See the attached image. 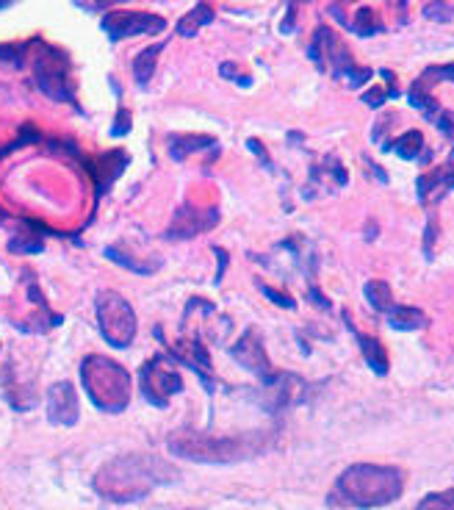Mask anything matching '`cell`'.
Here are the masks:
<instances>
[{
	"label": "cell",
	"instance_id": "1",
	"mask_svg": "<svg viewBox=\"0 0 454 510\" xmlns=\"http://www.w3.org/2000/svg\"><path fill=\"white\" fill-rule=\"evenodd\" d=\"M177 480V469L152 455H122L108 460L92 480L95 491L117 504L144 499L155 485H169Z\"/></svg>",
	"mask_w": 454,
	"mask_h": 510
},
{
	"label": "cell",
	"instance_id": "2",
	"mask_svg": "<svg viewBox=\"0 0 454 510\" xmlns=\"http://www.w3.org/2000/svg\"><path fill=\"white\" fill-rule=\"evenodd\" d=\"M266 449L264 433L250 435H230V438H213L199 435L191 430H180L169 438V452L194 463H239L247 458H255Z\"/></svg>",
	"mask_w": 454,
	"mask_h": 510
},
{
	"label": "cell",
	"instance_id": "3",
	"mask_svg": "<svg viewBox=\"0 0 454 510\" xmlns=\"http://www.w3.org/2000/svg\"><path fill=\"white\" fill-rule=\"evenodd\" d=\"M404 477L393 466H374V463H357L349 466L338 482L335 493L355 507H382L402 496Z\"/></svg>",
	"mask_w": 454,
	"mask_h": 510
},
{
	"label": "cell",
	"instance_id": "4",
	"mask_svg": "<svg viewBox=\"0 0 454 510\" xmlns=\"http://www.w3.org/2000/svg\"><path fill=\"white\" fill-rule=\"evenodd\" d=\"M81 377H83L86 394H89L95 408H100L106 413H119V411L128 408V402H130V375L119 364H114L103 355H92V358L83 361Z\"/></svg>",
	"mask_w": 454,
	"mask_h": 510
},
{
	"label": "cell",
	"instance_id": "5",
	"mask_svg": "<svg viewBox=\"0 0 454 510\" xmlns=\"http://www.w3.org/2000/svg\"><path fill=\"white\" fill-rule=\"evenodd\" d=\"M95 311L106 342L119 350L130 347V342L136 338V313L130 302L117 291H100L95 300Z\"/></svg>",
	"mask_w": 454,
	"mask_h": 510
},
{
	"label": "cell",
	"instance_id": "6",
	"mask_svg": "<svg viewBox=\"0 0 454 510\" xmlns=\"http://www.w3.org/2000/svg\"><path fill=\"white\" fill-rule=\"evenodd\" d=\"M67 70H70V59L56 50V48H48L42 45V53L37 56V64H34V75H37V84L39 89L50 97V100H70V84H67Z\"/></svg>",
	"mask_w": 454,
	"mask_h": 510
},
{
	"label": "cell",
	"instance_id": "7",
	"mask_svg": "<svg viewBox=\"0 0 454 510\" xmlns=\"http://www.w3.org/2000/svg\"><path fill=\"white\" fill-rule=\"evenodd\" d=\"M139 386H141L144 400H147L150 405H155V408H166L169 400H172L177 391H183L180 375L172 372V369H166V366H164V358H152L150 364L141 366V372H139Z\"/></svg>",
	"mask_w": 454,
	"mask_h": 510
},
{
	"label": "cell",
	"instance_id": "8",
	"mask_svg": "<svg viewBox=\"0 0 454 510\" xmlns=\"http://www.w3.org/2000/svg\"><path fill=\"white\" fill-rule=\"evenodd\" d=\"M166 28V20L147 12H108L103 17V31L111 37V42L141 37V34H161Z\"/></svg>",
	"mask_w": 454,
	"mask_h": 510
},
{
	"label": "cell",
	"instance_id": "9",
	"mask_svg": "<svg viewBox=\"0 0 454 510\" xmlns=\"http://www.w3.org/2000/svg\"><path fill=\"white\" fill-rule=\"evenodd\" d=\"M233 358H236L244 369H250L253 375H258L264 383H269V380L275 377L272 364H269V358H266V350H264V342H261L258 330H247V333H244V338L233 347Z\"/></svg>",
	"mask_w": 454,
	"mask_h": 510
},
{
	"label": "cell",
	"instance_id": "10",
	"mask_svg": "<svg viewBox=\"0 0 454 510\" xmlns=\"http://www.w3.org/2000/svg\"><path fill=\"white\" fill-rule=\"evenodd\" d=\"M48 419L59 427H72L78 422V394L70 380L53 383L48 391Z\"/></svg>",
	"mask_w": 454,
	"mask_h": 510
},
{
	"label": "cell",
	"instance_id": "11",
	"mask_svg": "<svg viewBox=\"0 0 454 510\" xmlns=\"http://www.w3.org/2000/svg\"><path fill=\"white\" fill-rule=\"evenodd\" d=\"M216 219H219V217H216L213 211H210V214H202V211H191V208L186 206V208H180V211L175 214V219H172L166 236H169V239H191V236H197L199 231L213 228Z\"/></svg>",
	"mask_w": 454,
	"mask_h": 510
},
{
	"label": "cell",
	"instance_id": "12",
	"mask_svg": "<svg viewBox=\"0 0 454 510\" xmlns=\"http://www.w3.org/2000/svg\"><path fill=\"white\" fill-rule=\"evenodd\" d=\"M415 189H418V200L426 206V203H437L446 192L454 189V166H437L432 173H424L418 181H415Z\"/></svg>",
	"mask_w": 454,
	"mask_h": 510
},
{
	"label": "cell",
	"instance_id": "13",
	"mask_svg": "<svg viewBox=\"0 0 454 510\" xmlns=\"http://www.w3.org/2000/svg\"><path fill=\"white\" fill-rule=\"evenodd\" d=\"M355 335H357V344H360V353H363L368 369H374V375H388V353H385V347L379 344V338L363 335V333H357V330H355Z\"/></svg>",
	"mask_w": 454,
	"mask_h": 510
},
{
	"label": "cell",
	"instance_id": "14",
	"mask_svg": "<svg viewBox=\"0 0 454 510\" xmlns=\"http://www.w3.org/2000/svg\"><path fill=\"white\" fill-rule=\"evenodd\" d=\"M388 322L393 330H424L429 324L426 313L421 308H413V305H393L388 311Z\"/></svg>",
	"mask_w": 454,
	"mask_h": 510
},
{
	"label": "cell",
	"instance_id": "15",
	"mask_svg": "<svg viewBox=\"0 0 454 510\" xmlns=\"http://www.w3.org/2000/svg\"><path fill=\"white\" fill-rule=\"evenodd\" d=\"M213 144V139L210 136H199V133H180V136H172L169 139V155L175 158V161H183V158H188L191 153H197V150H205V147H210Z\"/></svg>",
	"mask_w": 454,
	"mask_h": 510
},
{
	"label": "cell",
	"instance_id": "16",
	"mask_svg": "<svg viewBox=\"0 0 454 510\" xmlns=\"http://www.w3.org/2000/svg\"><path fill=\"white\" fill-rule=\"evenodd\" d=\"M382 150H393L399 158L415 161V158H421V153H424V133H421V130H407V133H402L399 139L388 141Z\"/></svg>",
	"mask_w": 454,
	"mask_h": 510
},
{
	"label": "cell",
	"instance_id": "17",
	"mask_svg": "<svg viewBox=\"0 0 454 510\" xmlns=\"http://www.w3.org/2000/svg\"><path fill=\"white\" fill-rule=\"evenodd\" d=\"M208 23H213V12H210V6H205V3H197L186 17H180V23H177V34L180 37H186V39H191L202 26H208Z\"/></svg>",
	"mask_w": 454,
	"mask_h": 510
},
{
	"label": "cell",
	"instance_id": "18",
	"mask_svg": "<svg viewBox=\"0 0 454 510\" xmlns=\"http://www.w3.org/2000/svg\"><path fill=\"white\" fill-rule=\"evenodd\" d=\"M161 50H164V45H150V48H144V50L133 59V75H136V84H139V86H147V84H150Z\"/></svg>",
	"mask_w": 454,
	"mask_h": 510
},
{
	"label": "cell",
	"instance_id": "19",
	"mask_svg": "<svg viewBox=\"0 0 454 510\" xmlns=\"http://www.w3.org/2000/svg\"><path fill=\"white\" fill-rule=\"evenodd\" d=\"M363 294H366V300L371 302L374 311L388 313V311L396 305V302H393V291H391V286H388L385 280H368L366 288H363Z\"/></svg>",
	"mask_w": 454,
	"mask_h": 510
},
{
	"label": "cell",
	"instance_id": "20",
	"mask_svg": "<svg viewBox=\"0 0 454 510\" xmlns=\"http://www.w3.org/2000/svg\"><path fill=\"white\" fill-rule=\"evenodd\" d=\"M443 81H451V84H454V64L426 67V70L418 75V81H413V86L421 89V92H429L435 84H443Z\"/></svg>",
	"mask_w": 454,
	"mask_h": 510
},
{
	"label": "cell",
	"instance_id": "21",
	"mask_svg": "<svg viewBox=\"0 0 454 510\" xmlns=\"http://www.w3.org/2000/svg\"><path fill=\"white\" fill-rule=\"evenodd\" d=\"M410 106L413 108H418L426 119H435L437 117V100L429 95V92H421V89H415V86H410Z\"/></svg>",
	"mask_w": 454,
	"mask_h": 510
},
{
	"label": "cell",
	"instance_id": "22",
	"mask_svg": "<svg viewBox=\"0 0 454 510\" xmlns=\"http://www.w3.org/2000/svg\"><path fill=\"white\" fill-rule=\"evenodd\" d=\"M415 510H454V488L448 491H437V493H426Z\"/></svg>",
	"mask_w": 454,
	"mask_h": 510
},
{
	"label": "cell",
	"instance_id": "23",
	"mask_svg": "<svg viewBox=\"0 0 454 510\" xmlns=\"http://www.w3.org/2000/svg\"><path fill=\"white\" fill-rule=\"evenodd\" d=\"M352 31H355L357 37H374V34L382 31V26H379V20H377V14H374L371 9H360V12H357V20H355V26H352Z\"/></svg>",
	"mask_w": 454,
	"mask_h": 510
},
{
	"label": "cell",
	"instance_id": "24",
	"mask_svg": "<svg viewBox=\"0 0 454 510\" xmlns=\"http://www.w3.org/2000/svg\"><path fill=\"white\" fill-rule=\"evenodd\" d=\"M106 255H108L111 261H117L119 266L130 269V272H139V275H150V272H155V264H139V261H130V255H125V253H119V250H114V247H108V250H106Z\"/></svg>",
	"mask_w": 454,
	"mask_h": 510
},
{
	"label": "cell",
	"instance_id": "25",
	"mask_svg": "<svg viewBox=\"0 0 454 510\" xmlns=\"http://www.w3.org/2000/svg\"><path fill=\"white\" fill-rule=\"evenodd\" d=\"M424 17H426V20H435V23H451L454 6L446 3V0H435V3H426V6H424Z\"/></svg>",
	"mask_w": 454,
	"mask_h": 510
},
{
	"label": "cell",
	"instance_id": "26",
	"mask_svg": "<svg viewBox=\"0 0 454 510\" xmlns=\"http://www.w3.org/2000/svg\"><path fill=\"white\" fill-rule=\"evenodd\" d=\"M346 81H349L352 89H357V86H363L366 81H371V70H368V67H352L349 75H346Z\"/></svg>",
	"mask_w": 454,
	"mask_h": 510
},
{
	"label": "cell",
	"instance_id": "27",
	"mask_svg": "<svg viewBox=\"0 0 454 510\" xmlns=\"http://www.w3.org/2000/svg\"><path fill=\"white\" fill-rule=\"evenodd\" d=\"M435 125L440 128L443 136H454V111H437Z\"/></svg>",
	"mask_w": 454,
	"mask_h": 510
},
{
	"label": "cell",
	"instance_id": "28",
	"mask_svg": "<svg viewBox=\"0 0 454 510\" xmlns=\"http://www.w3.org/2000/svg\"><path fill=\"white\" fill-rule=\"evenodd\" d=\"M9 247L14 250V253H42V242L37 239V242H28V239H12L9 242Z\"/></svg>",
	"mask_w": 454,
	"mask_h": 510
},
{
	"label": "cell",
	"instance_id": "29",
	"mask_svg": "<svg viewBox=\"0 0 454 510\" xmlns=\"http://www.w3.org/2000/svg\"><path fill=\"white\" fill-rule=\"evenodd\" d=\"M0 59H6V61H9V64H14V67H23V45L0 48Z\"/></svg>",
	"mask_w": 454,
	"mask_h": 510
},
{
	"label": "cell",
	"instance_id": "30",
	"mask_svg": "<svg viewBox=\"0 0 454 510\" xmlns=\"http://www.w3.org/2000/svg\"><path fill=\"white\" fill-rule=\"evenodd\" d=\"M128 130H130V114H128L125 108H119V111H117V119H114L111 133H114V136H125Z\"/></svg>",
	"mask_w": 454,
	"mask_h": 510
},
{
	"label": "cell",
	"instance_id": "31",
	"mask_svg": "<svg viewBox=\"0 0 454 510\" xmlns=\"http://www.w3.org/2000/svg\"><path fill=\"white\" fill-rule=\"evenodd\" d=\"M385 100H388V92H385V89H377V86H374V89H368V92L363 95V103H366V106H371V108H379Z\"/></svg>",
	"mask_w": 454,
	"mask_h": 510
},
{
	"label": "cell",
	"instance_id": "32",
	"mask_svg": "<svg viewBox=\"0 0 454 510\" xmlns=\"http://www.w3.org/2000/svg\"><path fill=\"white\" fill-rule=\"evenodd\" d=\"M261 291H264L269 300H275L280 308H294V300H291V297H286V294H280V291H275V288H269V286H261Z\"/></svg>",
	"mask_w": 454,
	"mask_h": 510
},
{
	"label": "cell",
	"instance_id": "33",
	"mask_svg": "<svg viewBox=\"0 0 454 510\" xmlns=\"http://www.w3.org/2000/svg\"><path fill=\"white\" fill-rule=\"evenodd\" d=\"M310 297L316 300V305H319V308H324V311L330 308V302H327V297H322V294H319V288H310Z\"/></svg>",
	"mask_w": 454,
	"mask_h": 510
},
{
	"label": "cell",
	"instance_id": "34",
	"mask_svg": "<svg viewBox=\"0 0 454 510\" xmlns=\"http://www.w3.org/2000/svg\"><path fill=\"white\" fill-rule=\"evenodd\" d=\"M451 161H454V150H451Z\"/></svg>",
	"mask_w": 454,
	"mask_h": 510
}]
</instances>
